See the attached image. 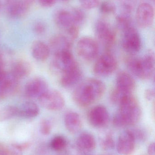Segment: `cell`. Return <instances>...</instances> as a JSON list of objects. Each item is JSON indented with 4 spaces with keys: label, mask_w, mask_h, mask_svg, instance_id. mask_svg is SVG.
<instances>
[{
    "label": "cell",
    "mask_w": 155,
    "mask_h": 155,
    "mask_svg": "<svg viewBox=\"0 0 155 155\" xmlns=\"http://www.w3.org/2000/svg\"><path fill=\"white\" fill-rule=\"evenodd\" d=\"M18 107L15 106L6 105L0 107V122H4L17 116Z\"/></svg>",
    "instance_id": "cell-25"
},
{
    "label": "cell",
    "mask_w": 155,
    "mask_h": 155,
    "mask_svg": "<svg viewBox=\"0 0 155 155\" xmlns=\"http://www.w3.org/2000/svg\"><path fill=\"white\" fill-rule=\"evenodd\" d=\"M98 45L96 41L91 37H83L78 42L76 51L78 55L87 61L95 59L98 53Z\"/></svg>",
    "instance_id": "cell-6"
},
{
    "label": "cell",
    "mask_w": 155,
    "mask_h": 155,
    "mask_svg": "<svg viewBox=\"0 0 155 155\" xmlns=\"http://www.w3.org/2000/svg\"><path fill=\"white\" fill-rule=\"evenodd\" d=\"M136 138L133 132L127 130L122 133L118 139L117 150L122 155H132L135 148Z\"/></svg>",
    "instance_id": "cell-12"
},
{
    "label": "cell",
    "mask_w": 155,
    "mask_h": 155,
    "mask_svg": "<svg viewBox=\"0 0 155 155\" xmlns=\"http://www.w3.org/2000/svg\"><path fill=\"white\" fill-rule=\"evenodd\" d=\"M18 80L11 72H6L0 80V100L16 92L19 84Z\"/></svg>",
    "instance_id": "cell-16"
},
{
    "label": "cell",
    "mask_w": 155,
    "mask_h": 155,
    "mask_svg": "<svg viewBox=\"0 0 155 155\" xmlns=\"http://www.w3.org/2000/svg\"><path fill=\"white\" fill-rule=\"evenodd\" d=\"M117 66V61L113 54H105L96 62L94 66V72L97 76H109L115 71Z\"/></svg>",
    "instance_id": "cell-7"
},
{
    "label": "cell",
    "mask_w": 155,
    "mask_h": 155,
    "mask_svg": "<svg viewBox=\"0 0 155 155\" xmlns=\"http://www.w3.org/2000/svg\"><path fill=\"white\" fill-rule=\"evenodd\" d=\"M65 124L67 130L71 134L78 133L82 127L81 117L77 113L69 112L65 116Z\"/></svg>",
    "instance_id": "cell-21"
},
{
    "label": "cell",
    "mask_w": 155,
    "mask_h": 155,
    "mask_svg": "<svg viewBox=\"0 0 155 155\" xmlns=\"http://www.w3.org/2000/svg\"><path fill=\"white\" fill-rule=\"evenodd\" d=\"M22 151L20 144H12L4 147L2 155H22Z\"/></svg>",
    "instance_id": "cell-27"
},
{
    "label": "cell",
    "mask_w": 155,
    "mask_h": 155,
    "mask_svg": "<svg viewBox=\"0 0 155 155\" xmlns=\"http://www.w3.org/2000/svg\"><path fill=\"white\" fill-rule=\"evenodd\" d=\"M55 19L58 27L66 31L72 26L78 25L75 19L72 9L59 11L56 14Z\"/></svg>",
    "instance_id": "cell-18"
},
{
    "label": "cell",
    "mask_w": 155,
    "mask_h": 155,
    "mask_svg": "<svg viewBox=\"0 0 155 155\" xmlns=\"http://www.w3.org/2000/svg\"><path fill=\"white\" fill-rule=\"evenodd\" d=\"M119 110L113 120L117 127L133 125L141 119L142 111L136 98L133 94L124 97L118 104Z\"/></svg>",
    "instance_id": "cell-2"
},
{
    "label": "cell",
    "mask_w": 155,
    "mask_h": 155,
    "mask_svg": "<svg viewBox=\"0 0 155 155\" xmlns=\"http://www.w3.org/2000/svg\"><path fill=\"white\" fill-rule=\"evenodd\" d=\"M126 64L131 72L141 79H149L153 74L155 58L153 54L142 57H129L126 59Z\"/></svg>",
    "instance_id": "cell-3"
},
{
    "label": "cell",
    "mask_w": 155,
    "mask_h": 155,
    "mask_svg": "<svg viewBox=\"0 0 155 155\" xmlns=\"http://www.w3.org/2000/svg\"><path fill=\"white\" fill-rule=\"evenodd\" d=\"M147 152L149 155H155V143H152L149 145L147 149Z\"/></svg>",
    "instance_id": "cell-38"
},
{
    "label": "cell",
    "mask_w": 155,
    "mask_h": 155,
    "mask_svg": "<svg viewBox=\"0 0 155 155\" xmlns=\"http://www.w3.org/2000/svg\"><path fill=\"white\" fill-rule=\"evenodd\" d=\"M5 63L2 58L0 57V80L6 73L5 71Z\"/></svg>",
    "instance_id": "cell-37"
},
{
    "label": "cell",
    "mask_w": 155,
    "mask_h": 155,
    "mask_svg": "<svg viewBox=\"0 0 155 155\" xmlns=\"http://www.w3.org/2000/svg\"><path fill=\"white\" fill-rule=\"evenodd\" d=\"M95 32L97 41L103 46L107 49L113 46L116 35L108 23L104 20L98 21L96 25Z\"/></svg>",
    "instance_id": "cell-9"
},
{
    "label": "cell",
    "mask_w": 155,
    "mask_h": 155,
    "mask_svg": "<svg viewBox=\"0 0 155 155\" xmlns=\"http://www.w3.org/2000/svg\"><path fill=\"white\" fill-rule=\"evenodd\" d=\"M4 147L0 144V155H2L3 150Z\"/></svg>",
    "instance_id": "cell-39"
},
{
    "label": "cell",
    "mask_w": 155,
    "mask_h": 155,
    "mask_svg": "<svg viewBox=\"0 0 155 155\" xmlns=\"http://www.w3.org/2000/svg\"><path fill=\"white\" fill-rule=\"evenodd\" d=\"M145 96L147 100H152L154 99L155 97V93L153 90L148 89L145 91Z\"/></svg>",
    "instance_id": "cell-36"
},
{
    "label": "cell",
    "mask_w": 155,
    "mask_h": 155,
    "mask_svg": "<svg viewBox=\"0 0 155 155\" xmlns=\"http://www.w3.org/2000/svg\"><path fill=\"white\" fill-rule=\"evenodd\" d=\"M114 144L113 137L110 134L106 135L101 142V147L104 150H109L113 148Z\"/></svg>",
    "instance_id": "cell-31"
},
{
    "label": "cell",
    "mask_w": 155,
    "mask_h": 155,
    "mask_svg": "<svg viewBox=\"0 0 155 155\" xmlns=\"http://www.w3.org/2000/svg\"><path fill=\"white\" fill-rule=\"evenodd\" d=\"M41 105L47 110L58 111L63 108L65 104L64 97L58 90H47L39 98Z\"/></svg>",
    "instance_id": "cell-8"
},
{
    "label": "cell",
    "mask_w": 155,
    "mask_h": 155,
    "mask_svg": "<svg viewBox=\"0 0 155 155\" xmlns=\"http://www.w3.org/2000/svg\"><path fill=\"white\" fill-rule=\"evenodd\" d=\"M40 113L39 107L35 103L27 102L18 107L17 116L25 118H32L36 117Z\"/></svg>",
    "instance_id": "cell-24"
},
{
    "label": "cell",
    "mask_w": 155,
    "mask_h": 155,
    "mask_svg": "<svg viewBox=\"0 0 155 155\" xmlns=\"http://www.w3.org/2000/svg\"><path fill=\"white\" fill-rule=\"evenodd\" d=\"M135 5V0H122V13L130 15Z\"/></svg>",
    "instance_id": "cell-29"
},
{
    "label": "cell",
    "mask_w": 155,
    "mask_h": 155,
    "mask_svg": "<svg viewBox=\"0 0 155 155\" xmlns=\"http://www.w3.org/2000/svg\"><path fill=\"white\" fill-rule=\"evenodd\" d=\"M48 84L46 80L41 77L33 78L25 84L24 92L27 97L39 99L47 90Z\"/></svg>",
    "instance_id": "cell-11"
},
{
    "label": "cell",
    "mask_w": 155,
    "mask_h": 155,
    "mask_svg": "<svg viewBox=\"0 0 155 155\" xmlns=\"http://www.w3.org/2000/svg\"><path fill=\"white\" fill-rule=\"evenodd\" d=\"M71 40L62 34L56 35L51 38L49 46L54 55L65 52L71 51Z\"/></svg>",
    "instance_id": "cell-17"
},
{
    "label": "cell",
    "mask_w": 155,
    "mask_h": 155,
    "mask_svg": "<svg viewBox=\"0 0 155 155\" xmlns=\"http://www.w3.org/2000/svg\"><path fill=\"white\" fill-rule=\"evenodd\" d=\"M33 0H7V11L12 17L21 18L27 14Z\"/></svg>",
    "instance_id": "cell-15"
},
{
    "label": "cell",
    "mask_w": 155,
    "mask_h": 155,
    "mask_svg": "<svg viewBox=\"0 0 155 155\" xmlns=\"http://www.w3.org/2000/svg\"><path fill=\"white\" fill-rule=\"evenodd\" d=\"M103 82L96 78H89L81 83L73 93V100L82 107H86L100 99L105 92Z\"/></svg>",
    "instance_id": "cell-1"
},
{
    "label": "cell",
    "mask_w": 155,
    "mask_h": 155,
    "mask_svg": "<svg viewBox=\"0 0 155 155\" xmlns=\"http://www.w3.org/2000/svg\"><path fill=\"white\" fill-rule=\"evenodd\" d=\"M66 146V140L63 137L61 136H57L54 137L50 143L51 148L56 152L62 151Z\"/></svg>",
    "instance_id": "cell-26"
},
{
    "label": "cell",
    "mask_w": 155,
    "mask_h": 155,
    "mask_svg": "<svg viewBox=\"0 0 155 155\" xmlns=\"http://www.w3.org/2000/svg\"><path fill=\"white\" fill-rule=\"evenodd\" d=\"M33 31L36 34H42L45 31V25L42 22H38L34 25Z\"/></svg>",
    "instance_id": "cell-34"
},
{
    "label": "cell",
    "mask_w": 155,
    "mask_h": 155,
    "mask_svg": "<svg viewBox=\"0 0 155 155\" xmlns=\"http://www.w3.org/2000/svg\"><path fill=\"white\" fill-rule=\"evenodd\" d=\"M32 55L37 61H45L50 55V48L46 44L42 41H37L33 43L31 48Z\"/></svg>",
    "instance_id": "cell-20"
},
{
    "label": "cell",
    "mask_w": 155,
    "mask_h": 155,
    "mask_svg": "<svg viewBox=\"0 0 155 155\" xmlns=\"http://www.w3.org/2000/svg\"><path fill=\"white\" fill-rule=\"evenodd\" d=\"M76 145L82 151L91 152L96 148V142L94 137L92 134L84 133L78 137Z\"/></svg>",
    "instance_id": "cell-23"
},
{
    "label": "cell",
    "mask_w": 155,
    "mask_h": 155,
    "mask_svg": "<svg viewBox=\"0 0 155 155\" xmlns=\"http://www.w3.org/2000/svg\"><path fill=\"white\" fill-rule=\"evenodd\" d=\"M63 1H68V0H63Z\"/></svg>",
    "instance_id": "cell-40"
},
{
    "label": "cell",
    "mask_w": 155,
    "mask_h": 155,
    "mask_svg": "<svg viewBox=\"0 0 155 155\" xmlns=\"http://www.w3.org/2000/svg\"><path fill=\"white\" fill-rule=\"evenodd\" d=\"M82 6L86 9H92L99 5L100 0H80Z\"/></svg>",
    "instance_id": "cell-32"
},
{
    "label": "cell",
    "mask_w": 155,
    "mask_h": 155,
    "mask_svg": "<svg viewBox=\"0 0 155 155\" xmlns=\"http://www.w3.org/2000/svg\"><path fill=\"white\" fill-rule=\"evenodd\" d=\"M69 39L71 41L75 40L79 35V29L78 25H74L69 28L67 31Z\"/></svg>",
    "instance_id": "cell-33"
},
{
    "label": "cell",
    "mask_w": 155,
    "mask_h": 155,
    "mask_svg": "<svg viewBox=\"0 0 155 155\" xmlns=\"http://www.w3.org/2000/svg\"><path fill=\"white\" fill-rule=\"evenodd\" d=\"M123 46L127 52L131 54L137 53L141 47L140 35L135 28L130 25L123 30Z\"/></svg>",
    "instance_id": "cell-10"
},
{
    "label": "cell",
    "mask_w": 155,
    "mask_h": 155,
    "mask_svg": "<svg viewBox=\"0 0 155 155\" xmlns=\"http://www.w3.org/2000/svg\"><path fill=\"white\" fill-rule=\"evenodd\" d=\"M52 126L51 122L47 119H43L40 122V131L44 135H48L52 131Z\"/></svg>",
    "instance_id": "cell-30"
},
{
    "label": "cell",
    "mask_w": 155,
    "mask_h": 155,
    "mask_svg": "<svg viewBox=\"0 0 155 155\" xmlns=\"http://www.w3.org/2000/svg\"><path fill=\"white\" fill-rule=\"evenodd\" d=\"M115 10V5L111 0H105L101 4L100 11L103 13H112L114 12Z\"/></svg>",
    "instance_id": "cell-28"
},
{
    "label": "cell",
    "mask_w": 155,
    "mask_h": 155,
    "mask_svg": "<svg viewBox=\"0 0 155 155\" xmlns=\"http://www.w3.org/2000/svg\"><path fill=\"white\" fill-rule=\"evenodd\" d=\"M32 70V65L30 62L25 60H21L13 64L11 73L19 79L28 76Z\"/></svg>",
    "instance_id": "cell-22"
},
{
    "label": "cell",
    "mask_w": 155,
    "mask_h": 155,
    "mask_svg": "<svg viewBox=\"0 0 155 155\" xmlns=\"http://www.w3.org/2000/svg\"><path fill=\"white\" fill-rule=\"evenodd\" d=\"M135 86L134 80L129 74L124 71L118 73L116 78V87L110 96L111 101L113 103L119 104L124 97L133 94Z\"/></svg>",
    "instance_id": "cell-4"
},
{
    "label": "cell",
    "mask_w": 155,
    "mask_h": 155,
    "mask_svg": "<svg viewBox=\"0 0 155 155\" xmlns=\"http://www.w3.org/2000/svg\"><path fill=\"white\" fill-rule=\"evenodd\" d=\"M154 10L153 6L147 3L139 5L136 14V23L140 28L149 27L153 22Z\"/></svg>",
    "instance_id": "cell-13"
},
{
    "label": "cell",
    "mask_w": 155,
    "mask_h": 155,
    "mask_svg": "<svg viewBox=\"0 0 155 155\" xmlns=\"http://www.w3.org/2000/svg\"><path fill=\"white\" fill-rule=\"evenodd\" d=\"M38 2L42 6L45 7H50L55 4L56 0H38Z\"/></svg>",
    "instance_id": "cell-35"
},
{
    "label": "cell",
    "mask_w": 155,
    "mask_h": 155,
    "mask_svg": "<svg viewBox=\"0 0 155 155\" xmlns=\"http://www.w3.org/2000/svg\"><path fill=\"white\" fill-rule=\"evenodd\" d=\"M90 124L96 127H102L108 123L109 114L107 109L103 105H97L93 107L88 114Z\"/></svg>",
    "instance_id": "cell-14"
},
{
    "label": "cell",
    "mask_w": 155,
    "mask_h": 155,
    "mask_svg": "<svg viewBox=\"0 0 155 155\" xmlns=\"http://www.w3.org/2000/svg\"><path fill=\"white\" fill-rule=\"evenodd\" d=\"M82 76V71L77 64L60 75V84L64 87H71L77 84Z\"/></svg>",
    "instance_id": "cell-19"
},
{
    "label": "cell",
    "mask_w": 155,
    "mask_h": 155,
    "mask_svg": "<svg viewBox=\"0 0 155 155\" xmlns=\"http://www.w3.org/2000/svg\"><path fill=\"white\" fill-rule=\"evenodd\" d=\"M77 64L71 51L65 52L54 55L50 68L53 73L61 75Z\"/></svg>",
    "instance_id": "cell-5"
}]
</instances>
